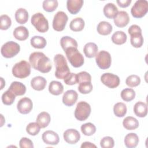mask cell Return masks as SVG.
<instances>
[{
	"label": "cell",
	"mask_w": 148,
	"mask_h": 148,
	"mask_svg": "<svg viewBox=\"0 0 148 148\" xmlns=\"http://www.w3.org/2000/svg\"><path fill=\"white\" fill-rule=\"evenodd\" d=\"M51 120V117L46 112H40L36 117V123L40 125V128H44L48 126Z\"/></svg>",
	"instance_id": "24"
},
{
	"label": "cell",
	"mask_w": 148,
	"mask_h": 148,
	"mask_svg": "<svg viewBox=\"0 0 148 148\" xmlns=\"http://www.w3.org/2000/svg\"><path fill=\"white\" fill-rule=\"evenodd\" d=\"M30 43L31 46L35 49H43L46 46V40L40 36H34L31 40Z\"/></svg>",
	"instance_id": "33"
},
{
	"label": "cell",
	"mask_w": 148,
	"mask_h": 148,
	"mask_svg": "<svg viewBox=\"0 0 148 148\" xmlns=\"http://www.w3.org/2000/svg\"><path fill=\"white\" fill-rule=\"evenodd\" d=\"M130 42L131 45L135 47H140L143 44V37L142 33H135L130 35Z\"/></svg>",
	"instance_id": "34"
},
{
	"label": "cell",
	"mask_w": 148,
	"mask_h": 148,
	"mask_svg": "<svg viewBox=\"0 0 148 148\" xmlns=\"http://www.w3.org/2000/svg\"><path fill=\"white\" fill-rule=\"evenodd\" d=\"M47 83L46 79L42 76H38L34 77L31 81V86L33 89L36 91L43 90Z\"/></svg>",
	"instance_id": "19"
},
{
	"label": "cell",
	"mask_w": 148,
	"mask_h": 148,
	"mask_svg": "<svg viewBox=\"0 0 148 148\" xmlns=\"http://www.w3.org/2000/svg\"><path fill=\"white\" fill-rule=\"evenodd\" d=\"M70 64L75 68L82 66L84 64V57L77 48L71 47L65 51Z\"/></svg>",
	"instance_id": "4"
},
{
	"label": "cell",
	"mask_w": 148,
	"mask_h": 148,
	"mask_svg": "<svg viewBox=\"0 0 148 148\" xmlns=\"http://www.w3.org/2000/svg\"><path fill=\"white\" fill-rule=\"evenodd\" d=\"M19 145L21 148H33L34 145L32 141L28 138L23 137L22 138L20 142Z\"/></svg>",
	"instance_id": "47"
},
{
	"label": "cell",
	"mask_w": 148,
	"mask_h": 148,
	"mask_svg": "<svg viewBox=\"0 0 148 148\" xmlns=\"http://www.w3.org/2000/svg\"><path fill=\"white\" fill-rule=\"evenodd\" d=\"M0 29L2 30L8 29L12 24V21L10 18L6 14L1 15L0 17Z\"/></svg>",
	"instance_id": "43"
},
{
	"label": "cell",
	"mask_w": 148,
	"mask_h": 148,
	"mask_svg": "<svg viewBox=\"0 0 148 148\" xmlns=\"http://www.w3.org/2000/svg\"><path fill=\"white\" fill-rule=\"evenodd\" d=\"M64 83L67 85H74L77 83V74L74 73H70L64 79Z\"/></svg>",
	"instance_id": "46"
},
{
	"label": "cell",
	"mask_w": 148,
	"mask_h": 148,
	"mask_svg": "<svg viewBox=\"0 0 148 148\" xmlns=\"http://www.w3.org/2000/svg\"><path fill=\"white\" fill-rule=\"evenodd\" d=\"M29 61L33 68L43 73L49 72L52 68L50 58L42 52L31 53L29 57Z\"/></svg>",
	"instance_id": "1"
},
{
	"label": "cell",
	"mask_w": 148,
	"mask_h": 148,
	"mask_svg": "<svg viewBox=\"0 0 148 148\" xmlns=\"http://www.w3.org/2000/svg\"><path fill=\"white\" fill-rule=\"evenodd\" d=\"M60 45L62 49L64 50V51L69 48H77L78 46L77 42H76V40L68 36H65L61 38L60 40Z\"/></svg>",
	"instance_id": "21"
},
{
	"label": "cell",
	"mask_w": 148,
	"mask_h": 148,
	"mask_svg": "<svg viewBox=\"0 0 148 148\" xmlns=\"http://www.w3.org/2000/svg\"><path fill=\"white\" fill-rule=\"evenodd\" d=\"M101 82L110 88H114L120 84V80L117 75L111 73H105L101 76Z\"/></svg>",
	"instance_id": "11"
},
{
	"label": "cell",
	"mask_w": 148,
	"mask_h": 148,
	"mask_svg": "<svg viewBox=\"0 0 148 148\" xmlns=\"http://www.w3.org/2000/svg\"><path fill=\"white\" fill-rule=\"evenodd\" d=\"M15 98L16 95L9 90L4 92L2 95V101L6 105H12L14 102Z\"/></svg>",
	"instance_id": "39"
},
{
	"label": "cell",
	"mask_w": 148,
	"mask_h": 148,
	"mask_svg": "<svg viewBox=\"0 0 148 148\" xmlns=\"http://www.w3.org/2000/svg\"><path fill=\"white\" fill-rule=\"evenodd\" d=\"M65 141L71 145L76 144L80 138V135L78 131L75 129L66 130L63 134Z\"/></svg>",
	"instance_id": "13"
},
{
	"label": "cell",
	"mask_w": 148,
	"mask_h": 148,
	"mask_svg": "<svg viewBox=\"0 0 148 148\" xmlns=\"http://www.w3.org/2000/svg\"><path fill=\"white\" fill-rule=\"evenodd\" d=\"M13 36L18 40H25L29 36V32L25 27L19 26L14 29Z\"/></svg>",
	"instance_id": "20"
},
{
	"label": "cell",
	"mask_w": 148,
	"mask_h": 148,
	"mask_svg": "<svg viewBox=\"0 0 148 148\" xmlns=\"http://www.w3.org/2000/svg\"><path fill=\"white\" fill-rule=\"evenodd\" d=\"M42 138L46 144L50 145H56L60 141L58 135L54 131L51 130H47L44 132L42 134Z\"/></svg>",
	"instance_id": "14"
},
{
	"label": "cell",
	"mask_w": 148,
	"mask_h": 148,
	"mask_svg": "<svg viewBox=\"0 0 148 148\" xmlns=\"http://www.w3.org/2000/svg\"><path fill=\"white\" fill-rule=\"evenodd\" d=\"M95 61L99 68L102 69H108L111 65V56L109 52L102 50L96 55Z\"/></svg>",
	"instance_id": "10"
},
{
	"label": "cell",
	"mask_w": 148,
	"mask_h": 148,
	"mask_svg": "<svg viewBox=\"0 0 148 148\" xmlns=\"http://www.w3.org/2000/svg\"><path fill=\"white\" fill-rule=\"evenodd\" d=\"M54 62L56 66L55 76L57 79H64L71 73L66 59L62 54H56L54 57Z\"/></svg>",
	"instance_id": "2"
},
{
	"label": "cell",
	"mask_w": 148,
	"mask_h": 148,
	"mask_svg": "<svg viewBox=\"0 0 148 148\" xmlns=\"http://www.w3.org/2000/svg\"><path fill=\"white\" fill-rule=\"evenodd\" d=\"M49 91L53 95H59L63 92L64 86L61 82L53 80L50 83Z\"/></svg>",
	"instance_id": "28"
},
{
	"label": "cell",
	"mask_w": 148,
	"mask_h": 148,
	"mask_svg": "<svg viewBox=\"0 0 148 148\" xmlns=\"http://www.w3.org/2000/svg\"><path fill=\"white\" fill-rule=\"evenodd\" d=\"M16 96L23 95L26 92V87L24 84L19 82H13L11 83L9 89Z\"/></svg>",
	"instance_id": "18"
},
{
	"label": "cell",
	"mask_w": 148,
	"mask_h": 148,
	"mask_svg": "<svg viewBox=\"0 0 148 148\" xmlns=\"http://www.w3.org/2000/svg\"><path fill=\"white\" fill-rule=\"evenodd\" d=\"M82 148H87V147H95L96 148L97 146L94 145L93 143L90 142H83L81 145Z\"/></svg>",
	"instance_id": "50"
},
{
	"label": "cell",
	"mask_w": 148,
	"mask_h": 148,
	"mask_svg": "<svg viewBox=\"0 0 148 148\" xmlns=\"http://www.w3.org/2000/svg\"><path fill=\"white\" fill-rule=\"evenodd\" d=\"M1 90H2L3 87V85H5V82L3 80L2 77H1Z\"/></svg>",
	"instance_id": "51"
},
{
	"label": "cell",
	"mask_w": 148,
	"mask_h": 148,
	"mask_svg": "<svg viewBox=\"0 0 148 148\" xmlns=\"http://www.w3.org/2000/svg\"><path fill=\"white\" fill-rule=\"evenodd\" d=\"M58 3L57 0H45L43 2V9L47 12H54L58 7Z\"/></svg>",
	"instance_id": "38"
},
{
	"label": "cell",
	"mask_w": 148,
	"mask_h": 148,
	"mask_svg": "<svg viewBox=\"0 0 148 148\" xmlns=\"http://www.w3.org/2000/svg\"><path fill=\"white\" fill-rule=\"evenodd\" d=\"M98 50L97 45L92 42L86 43L83 48V52L88 58H92L96 56Z\"/></svg>",
	"instance_id": "23"
},
{
	"label": "cell",
	"mask_w": 148,
	"mask_h": 148,
	"mask_svg": "<svg viewBox=\"0 0 148 148\" xmlns=\"http://www.w3.org/2000/svg\"><path fill=\"white\" fill-rule=\"evenodd\" d=\"M97 29L99 34L102 35H108L112 32L113 27L109 22L102 21L98 24Z\"/></svg>",
	"instance_id": "25"
},
{
	"label": "cell",
	"mask_w": 148,
	"mask_h": 148,
	"mask_svg": "<svg viewBox=\"0 0 148 148\" xmlns=\"http://www.w3.org/2000/svg\"><path fill=\"white\" fill-rule=\"evenodd\" d=\"M68 17L66 14L62 12H58L54 16L53 20V28L56 31H62L64 29Z\"/></svg>",
	"instance_id": "9"
},
{
	"label": "cell",
	"mask_w": 148,
	"mask_h": 148,
	"mask_svg": "<svg viewBox=\"0 0 148 148\" xmlns=\"http://www.w3.org/2000/svg\"><path fill=\"white\" fill-rule=\"evenodd\" d=\"M91 106L85 101H80L77 103L75 110V118L80 121H85L88 119L91 113Z\"/></svg>",
	"instance_id": "6"
},
{
	"label": "cell",
	"mask_w": 148,
	"mask_h": 148,
	"mask_svg": "<svg viewBox=\"0 0 148 148\" xmlns=\"http://www.w3.org/2000/svg\"><path fill=\"white\" fill-rule=\"evenodd\" d=\"M40 130V125L36 122L29 123L26 127L27 132L32 136H35L39 132Z\"/></svg>",
	"instance_id": "40"
},
{
	"label": "cell",
	"mask_w": 148,
	"mask_h": 148,
	"mask_svg": "<svg viewBox=\"0 0 148 148\" xmlns=\"http://www.w3.org/2000/svg\"><path fill=\"white\" fill-rule=\"evenodd\" d=\"M128 32L130 35H131L132 34H135V33H142V29L137 25H131L128 29Z\"/></svg>",
	"instance_id": "48"
},
{
	"label": "cell",
	"mask_w": 148,
	"mask_h": 148,
	"mask_svg": "<svg viewBox=\"0 0 148 148\" xmlns=\"http://www.w3.org/2000/svg\"><path fill=\"white\" fill-rule=\"evenodd\" d=\"M127 106L123 102L116 103L113 107V112L116 116L118 117H124L127 113Z\"/></svg>",
	"instance_id": "35"
},
{
	"label": "cell",
	"mask_w": 148,
	"mask_h": 148,
	"mask_svg": "<svg viewBox=\"0 0 148 148\" xmlns=\"http://www.w3.org/2000/svg\"><path fill=\"white\" fill-rule=\"evenodd\" d=\"M80 128L82 132L86 136H91L96 132V127L91 123H87L82 125Z\"/></svg>",
	"instance_id": "37"
},
{
	"label": "cell",
	"mask_w": 148,
	"mask_h": 148,
	"mask_svg": "<svg viewBox=\"0 0 148 148\" xmlns=\"http://www.w3.org/2000/svg\"><path fill=\"white\" fill-rule=\"evenodd\" d=\"M117 3L121 8H127L131 3V0H117Z\"/></svg>",
	"instance_id": "49"
},
{
	"label": "cell",
	"mask_w": 148,
	"mask_h": 148,
	"mask_svg": "<svg viewBox=\"0 0 148 148\" xmlns=\"http://www.w3.org/2000/svg\"><path fill=\"white\" fill-rule=\"evenodd\" d=\"M100 145L102 148H112L114 147V141L110 136H105L101 140Z\"/></svg>",
	"instance_id": "44"
},
{
	"label": "cell",
	"mask_w": 148,
	"mask_h": 148,
	"mask_svg": "<svg viewBox=\"0 0 148 148\" xmlns=\"http://www.w3.org/2000/svg\"><path fill=\"white\" fill-rule=\"evenodd\" d=\"M20 50V46L17 43L13 41H9L2 45L1 52L3 57L9 58L16 56Z\"/></svg>",
	"instance_id": "7"
},
{
	"label": "cell",
	"mask_w": 148,
	"mask_h": 148,
	"mask_svg": "<svg viewBox=\"0 0 148 148\" xmlns=\"http://www.w3.org/2000/svg\"><path fill=\"white\" fill-rule=\"evenodd\" d=\"M103 11L104 15L108 18H113L118 12V9L114 3H108L105 5Z\"/></svg>",
	"instance_id": "29"
},
{
	"label": "cell",
	"mask_w": 148,
	"mask_h": 148,
	"mask_svg": "<svg viewBox=\"0 0 148 148\" xmlns=\"http://www.w3.org/2000/svg\"><path fill=\"white\" fill-rule=\"evenodd\" d=\"M83 0H68L66 7L69 12L72 14H77L83 5Z\"/></svg>",
	"instance_id": "17"
},
{
	"label": "cell",
	"mask_w": 148,
	"mask_h": 148,
	"mask_svg": "<svg viewBox=\"0 0 148 148\" xmlns=\"http://www.w3.org/2000/svg\"><path fill=\"white\" fill-rule=\"evenodd\" d=\"M31 22L36 29L39 32L45 33L49 29L48 20L41 13H36L32 15Z\"/></svg>",
	"instance_id": "5"
},
{
	"label": "cell",
	"mask_w": 148,
	"mask_h": 148,
	"mask_svg": "<svg viewBox=\"0 0 148 148\" xmlns=\"http://www.w3.org/2000/svg\"><path fill=\"white\" fill-rule=\"evenodd\" d=\"M148 12V2L146 0H138L135 2L131 8L132 16L137 18L145 16Z\"/></svg>",
	"instance_id": "8"
},
{
	"label": "cell",
	"mask_w": 148,
	"mask_h": 148,
	"mask_svg": "<svg viewBox=\"0 0 148 148\" xmlns=\"http://www.w3.org/2000/svg\"><path fill=\"white\" fill-rule=\"evenodd\" d=\"M114 19V24L120 28L124 27L129 23L130 17L128 14L125 11H119L117 13Z\"/></svg>",
	"instance_id": "15"
},
{
	"label": "cell",
	"mask_w": 148,
	"mask_h": 148,
	"mask_svg": "<svg viewBox=\"0 0 148 148\" xmlns=\"http://www.w3.org/2000/svg\"><path fill=\"white\" fill-rule=\"evenodd\" d=\"M125 83L130 87H136L140 83V79L138 75H132L127 77Z\"/></svg>",
	"instance_id": "41"
},
{
	"label": "cell",
	"mask_w": 148,
	"mask_h": 148,
	"mask_svg": "<svg viewBox=\"0 0 148 148\" xmlns=\"http://www.w3.org/2000/svg\"><path fill=\"white\" fill-rule=\"evenodd\" d=\"M31 73V64L25 60H22L14 65L12 68L13 75L19 79L28 77Z\"/></svg>",
	"instance_id": "3"
},
{
	"label": "cell",
	"mask_w": 148,
	"mask_h": 148,
	"mask_svg": "<svg viewBox=\"0 0 148 148\" xmlns=\"http://www.w3.org/2000/svg\"><path fill=\"white\" fill-rule=\"evenodd\" d=\"M28 13L24 8H19L15 13V19L20 24H25L28 20Z\"/></svg>",
	"instance_id": "30"
},
{
	"label": "cell",
	"mask_w": 148,
	"mask_h": 148,
	"mask_svg": "<svg viewBox=\"0 0 148 148\" xmlns=\"http://www.w3.org/2000/svg\"><path fill=\"white\" fill-rule=\"evenodd\" d=\"M32 102L30 98L27 97H24L20 99L17 104L18 111L23 114L29 113L32 109Z\"/></svg>",
	"instance_id": "12"
},
{
	"label": "cell",
	"mask_w": 148,
	"mask_h": 148,
	"mask_svg": "<svg viewBox=\"0 0 148 148\" xmlns=\"http://www.w3.org/2000/svg\"><path fill=\"white\" fill-rule=\"evenodd\" d=\"M120 96L123 100L126 102L132 101L135 97V92L132 88H127L123 89L121 93Z\"/></svg>",
	"instance_id": "36"
},
{
	"label": "cell",
	"mask_w": 148,
	"mask_h": 148,
	"mask_svg": "<svg viewBox=\"0 0 148 148\" xmlns=\"http://www.w3.org/2000/svg\"><path fill=\"white\" fill-rule=\"evenodd\" d=\"M78 94L73 90H67L64 92L62 97V102L66 106H72L76 102Z\"/></svg>",
	"instance_id": "16"
},
{
	"label": "cell",
	"mask_w": 148,
	"mask_h": 148,
	"mask_svg": "<svg viewBox=\"0 0 148 148\" xmlns=\"http://www.w3.org/2000/svg\"><path fill=\"white\" fill-rule=\"evenodd\" d=\"M134 112L139 117H145L147 114V106L143 102H138L134 106Z\"/></svg>",
	"instance_id": "22"
},
{
	"label": "cell",
	"mask_w": 148,
	"mask_h": 148,
	"mask_svg": "<svg viewBox=\"0 0 148 148\" xmlns=\"http://www.w3.org/2000/svg\"><path fill=\"white\" fill-rule=\"evenodd\" d=\"M123 127L127 130H134L139 127V121L134 117H126L123 121Z\"/></svg>",
	"instance_id": "27"
},
{
	"label": "cell",
	"mask_w": 148,
	"mask_h": 148,
	"mask_svg": "<svg viewBox=\"0 0 148 148\" xmlns=\"http://www.w3.org/2000/svg\"><path fill=\"white\" fill-rule=\"evenodd\" d=\"M139 143V138L135 133L128 134L124 138V143L126 147L128 148H134L136 147Z\"/></svg>",
	"instance_id": "26"
},
{
	"label": "cell",
	"mask_w": 148,
	"mask_h": 148,
	"mask_svg": "<svg viewBox=\"0 0 148 148\" xmlns=\"http://www.w3.org/2000/svg\"><path fill=\"white\" fill-rule=\"evenodd\" d=\"M84 25V21L83 18L81 17H76L71 21L69 28L74 32H79L83 29Z\"/></svg>",
	"instance_id": "31"
},
{
	"label": "cell",
	"mask_w": 148,
	"mask_h": 148,
	"mask_svg": "<svg viewBox=\"0 0 148 148\" xmlns=\"http://www.w3.org/2000/svg\"><path fill=\"white\" fill-rule=\"evenodd\" d=\"M77 88L81 94H86L90 93L92 90V85L91 82H82L79 83Z\"/></svg>",
	"instance_id": "42"
},
{
	"label": "cell",
	"mask_w": 148,
	"mask_h": 148,
	"mask_svg": "<svg viewBox=\"0 0 148 148\" xmlns=\"http://www.w3.org/2000/svg\"><path fill=\"white\" fill-rule=\"evenodd\" d=\"M127 39V35L121 31L115 32L112 36V41L116 45H120L125 43Z\"/></svg>",
	"instance_id": "32"
},
{
	"label": "cell",
	"mask_w": 148,
	"mask_h": 148,
	"mask_svg": "<svg viewBox=\"0 0 148 148\" xmlns=\"http://www.w3.org/2000/svg\"><path fill=\"white\" fill-rule=\"evenodd\" d=\"M77 83L82 82H91V75L86 71H82L77 73Z\"/></svg>",
	"instance_id": "45"
}]
</instances>
